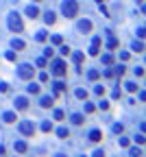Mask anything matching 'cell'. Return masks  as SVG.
I'll return each instance as SVG.
<instances>
[{
	"label": "cell",
	"instance_id": "obj_40",
	"mask_svg": "<svg viewBox=\"0 0 146 157\" xmlns=\"http://www.w3.org/2000/svg\"><path fill=\"white\" fill-rule=\"evenodd\" d=\"M39 81L46 83V81H48V72H42V74H39Z\"/></svg>",
	"mask_w": 146,
	"mask_h": 157
},
{
	"label": "cell",
	"instance_id": "obj_17",
	"mask_svg": "<svg viewBox=\"0 0 146 157\" xmlns=\"http://www.w3.org/2000/svg\"><path fill=\"white\" fill-rule=\"evenodd\" d=\"M79 29H81V31H85V33H87V31H92V22H89V20H81V22H79Z\"/></svg>",
	"mask_w": 146,
	"mask_h": 157
},
{
	"label": "cell",
	"instance_id": "obj_16",
	"mask_svg": "<svg viewBox=\"0 0 146 157\" xmlns=\"http://www.w3.org/2000/svg\"><path fill=\"white\" fill-rule=\"evenodd\" d=\"M74 96H76L79 100H87V96H89V94H87V89H83V87H79V89L74 92Z\"/></svg>",
	"mask_w": 146,
	"mask_h": 157
},
{
	"label": "cell",
	"instance_id": "obj_20",
	"mask_svg": "<svg viewBox=\"0 0 146 157\" xmlns=\"http://www.w3.org/2000/svg\"><path fill=\"white\" fill-rule=\"evenodd\" d=\"M124 72H126L124 66H118V68H113V77H120V79H122V77H124Z\"/></svg>",
	"mask_w": 146,
	"mask_h": 157
},
{
	"label": "cell",
	"instance_id": "obj_12",
	"mask_svg": "<svg viewBox=\"0 0 146 157\" xmlns=\"http://www.w3.org/2000/svg\"><path fill=\"white\" fill-rule=\"evenodd\" d=\"M39 105H42L44 109H50V107L54 105V100H52L50 96H42V100H39Z\"/></svg>",
	"mask_w": 146,
	"mask_h": 157
},
{
	"label": "cell",
	"instance_id": "obj_9",
	"mask_svg": "<svg viewBox=\"0 0 146 157\" xmlns=\"http://www.w3.org/2000/svg\"><path fill=\"white\" fill-rule=\"evenodd\" d=\"M2 120L7 124H13V122H17V116H15V111H5L2 114Z\"/></svg>",
	"mask_w": 146,
	"mask_h": 157
},
{
	"label": "cell",
	"instance_id": "obj_15",
	"mask_svg": "<svg viewBox=\"0 0 146 157\" xmlns=\"http://www.w3.org/2000/svg\"><path fill=\"white\" fill-rule=\"evenodd\" d=\"M13 149H15L17 153H26V151H29V146H26V142H24V140H20V142H15Z\"/></svg>",
	"mask_w": 146,
	"mask_h": 157
},
{
	"label": "cell",
	"instance_id": "obj_39",
	"mask_svg": "<svg viewBox=\"0 0 146 157\" xmlns=\"http://www.w3.org/2000/svg\"><path fill=\"white\" fill-rule=\"evenodd\" d=\"M133 72H135V77H144V68H135Z\"/></svg>",
	"mask_w": 146,
	"mask_h": 157
},
{
	"label": "cell",
	"instance_id": "obj_48",
	"mask_svg": "<svg viewBox=\"0 0 146 157\" xmlns=\"http://www.w3.org/2000/svg\"><path fill=\"white\" fill-rule=\"evenodd\" d=\"M7 151H5V146H0V155H5Z\"/></svg>",
	"mask_w": 146,
	"mask_h": 157
},
{
	"label": "cell",
	"instance_id": "obj_45",
	"mask_svg": "<svg viewBox=\"0 0 146 157\" xmlns=\"http://www.w3.org/2000/svg\"><path fill=\"white\" fill-rule=\"evenodd\" d=\"M96 94H98V96H103V94H105V87H100V85H98V87H96Z\"/></svg>",
	"mask_w": 146,
	"mask_h": 157
},
{
	"label": "cell",
	"instance_id": "obj_2",
	"mask_svg": "<svg viewBox=\"0 0 146 157\" xmlns=\"http://www.w3.org/2000/svg\"><path fill=\"white\" fill-rule=\"evenodd\" d=\"M9 29H11L13 33H22V31H24L22 17L17 15V13H11V15H9Z\"/></svg>",
	"mask_w": 146,
	"mask_h": 157
},
{
	"label": "cell",
	"instance_id": "obj_3",
	"mask_svg": "<svg viewBox=\"0 0 146 157\" xmlns=\"http://www.w3.org/2000/svg\"><path fill=\"white\" fill-rule=\"evenodd\" d=\"M52 74L54 77H66L68 74V66H66V61H63V59L52 61Z\"/></svg>",
	"mask_w": 146,
	"mask_h": 157
},
{
	"label": "cell",
	"instance_id": "obj_33",
	"mask_svg": "<svg viewBox=\"0 0 146 157\" xmlns=\"http://www.w3.org/2000/svg\"><path fill=\"white\" fill-rule=\"evenodd\" d=\"M52 44L61 46V44H63V37H61V35H52Z\"/></svg>",
	"mask_w": 146,
	"mask_h": 157
},
{
	"label": "cell",
	"instance_id": "obj_14",
	"mask_svg": "<svg viewBox=\"0 0 146 157\" xmlns=\"http://www.w3.org/2000/svg\"><path fill=\"white\" fill-rule=\"evenodd\" d=\"M72 124H76V127H81V124H83L85 122V116H81V114H72Z\"/></svg>",
	"mask_w": 146,
	"mask_h": 157
},
{
	"label": "cell",
	"instance_id": "obj_34",
	"mask_svg": "<svg viewBox=\"0 0 146 157\" xmlns=\"http://www.w3.org/2000/svg\"><path fill=\"white\" fill-rule=\"evenodd\" d=\"M122 131H124V124H113V133H120L122 135Z\"/></svg>",
	"mask_w": 146,
	"mask_h": 157
},
{
	"label": "cell",
	"instance_id": "obj_23",
	"mask_svg": "<svg viewBox=\"0 0 146 157\" xmlns=\"http://www.w3.org/2000/svg\"><path fill=\"white\" fill-rule=\"evenodd\" d=\"M35 39H37V42H46L48 39V33L46 31H39L37 35H35Z\"/></svg>",
	"mask_w": 146,
	"mask_h": 157
},
{
	"label": "cell",
	"instance_id": "obj_31",
	"mask_svg": "<svg viewBox=\"0 0 146 157\" xmlns=\"http://www.w3.org/2000/svg\"><path fill=\"white\" fill-rule=\"evenodd\" d=\"M129 155H131V157H142V151L138 149V146H135V149H131V151H129Z\"/></svg>",
	"mask_w": 146,
	"mask_h": 157
},
{
	"label": "cell",
	"instance_id": "obj_27",
	"mask_svg": "<svg viewBox=\"0 0 146 157\" xmlns=\"http://www.w3.org/2000/svg\"><path fill=\"white\" fill-rule=\"evenodd\" d=\"M57 135H59V137H70V131H68L66 127H61L59 131H57Z\"/></svg>",
	"mask_w": 146,
	"mask_h": 157
},
{
	"label": "cell",
	"instance_id": "obj_50",
	"mask_svg": "<svg viewBox=\"0 0 146 157\" xmlns=\"http://www.w3.org/2000/svg\"><path fill=\"white\" fill-rule=\"evenodd\" d=\"M138 2H142V0H138Z\"/></svg>",
	"mask_w": 146,
	"mask_h": 157
},
{
	"label": "cell",
	"instance_id": "obj_6",
	"mask_svg": "<svg viewBox=\"0 0 146 157\" xmlns=\"http://www.w3.org/2000/svg\"><path fill=\"white\" fill-rule=\"evenodd\" d=\"M100 44H103V37H94L92 48H89V55H92V57H96V55L100 52Z\"/></svg>",
	"mask_w": 146,
	"mask_h": 157
},
{
	"label": "cell",
	"instance_id": "obj_29",
	"mask_svg": "<svg viewBox=\"0 0 146 157\" xmlns=\"http://www.w3.org/2000/svg\"><path fill=\"white\" fill-rule=\"evenodd\" d=\"M52 116H54V120H63V118H66V114H63L61 109H54V114H52Z\"/></svg>",
	"mask_w": 146,
	"mask_h": 157
},
{
	"label": "cell",
	"instance_id": "obj_30",
	"mask_svg": "<svg viewBox=\"0 0 146 157\" xmlns=\"http://www.w3.org/2000/svg\"><path fill=\"white\" fill-rule=\"evenodd\" d=\"M42 131H44V133H50V131H52V122H44V124H42Z\"/></svg>",
	"mask_w": 146,
	"mask_h": 157
},
{
	"label": "cell",
	"instance_id": "obj_26",
	"mask_svg": "<svg viewBox=\"0 0 146 157\" xmlns=\"http://www.w3.org/2000/svg\"><path fill=\"white\" fill-rule=\"evenodd\" d=\"M35 66H37V68H46V66H48V61H46V57H39L37 61H35Z\"/></svg>",
	"mask_w": 146,
	"mask_h": 157
},
{
	"label": "cell",
	"instance_id": "obj_42",
	"mask_svg": "<svg viewBox=\"0 0 146 157\" xmlns=\"http://www.w3.org/2000/svg\"><path fill=\"white\" fill-rule=\"evenodd\" d=\"M118 142H120V146H129V140H126V137H120Z\"/></svg>",
	"mask_w": 146,
	"mask_h": 157
},
{
	"label": "cell",
	"instance_id": "obj_49",
	"mask_svg": "<svg viewBox=\"0 0 146 157\" xmlns=\"http://www.w3.org/2000/svg\"><path fill=\"white\" fill-rule=\"evenodd\" d=\"M35 2H42V0H35Z\"/></svg>",
	"mask_w": 146,
	"mask_h": 157
},
{
	"label": "cell",
	"instance_id": "obj_19",
	"mask_svg": "<svg viewBox=\"0 0 146 157\" xmlns=\"http://www.w3.org/2000/svg\"><path fill=\"white\" fill-rule=\"evenodd\" d=\"M11 46H13V50H24V42L22 39H11Z\"/></svg>",
	"mask_w": 146,
	"mask_h": 157
},
{
	"label": "cell",
	"instance_id": "obj_21",
	"mask_svg": "<svg viewBox=\"0 0 146 157\" xmlns=\"http://www.w3.org/2000/svg\"><path fill=\"white\" fill-rule=\"evenodd\" d=\"M98 77H100L98 70H89V72H87V79H89V81H98Z\"/></svg>",
	"mask_w": 146,
	"mask_h": 157
},
{
	"label": "cell",
	"instance_id": "obj_44",
	"mask_svg": "<svg viewBox=\"0 0 146 157\" xmlns=\"http://www.w3.org/2000/svg\"><path fill=\"white\" fill-rule=\"evenodd\" d=\"M52 52H54L52 48H46V50H44V55H46V59H48V57H52Z\"/></svg>",
	"mask_w": 146,
	"mask_h": 157
},
{
	"label": "cell",
	"instance_id": "obj_5",
	"mask_svg": "<svg viewBox=\"0 0 146 157\" xmlns=\"http://www.w3.org/2000/svg\"><path fill=\"white\" fill-rule=\"evenodd\" d=\"M35 131H37V129H35V124L31 122V120H26V122H20V133H22V135L33 137V135H35Z\"/></svg>",
	"mask_w": 146,
	"mask_h": 157
},
{
	"label": "cell",
	"instance_id": "obj_22",
	"mask_svg": "<svg viewBox=\"0 0 146 157\" xmlns=\"http://www.w3.org/2000/svg\"><path fill=\"white\" fill-rule=\"evenodd\" d=\"M133 52H140L142 55L144 52V44L142 42H133Z\"/></svg>",
	"mask_w": 146,
	"mask_h": 157
},
{
	"label": "cell",
	"instance_id": "obj_46",
	"mask_svg": "<svg viewBox=\"0 0 146 157\" xmlns=\"http://www.w3.org/2000/svg\"><path fill=\"white\" fill-rule=\"evenodd\" d=\"M111 96H113V98H116V100H118V98H120V96H122V94H120V89H113V94H111Z\"/></svg>",
	"mask_w": 146,
	"mask_h": 157
},
{
	"label": "cell",
	"instance_id": "obj_36",
	"mask_svg": "<svg viewBox=\"0 0 146 157\" xmlns=\"http://www.w3.org/2000/svg\"><path fill=\"white\" fill-rule=\"evenodd\" d=\"M72 50L68 48V46H61V55H63V57H68V55H70Z\"/></svg>",
	"mask_w": 146,
	"mask_h": 157
},
{
	"label": "cell",
	"instance_id": "obj_32",
	"mask_svg": "<svg viewBox=\"0 0 146 157\" xmlns=\"http://www.w3.org/2000/svg\"><path fill=\"white\" fill-rule=\"evenodd\" d=\"M126 89H129L131 92V94H135V92H138V85H135V83H126V85H124Z\"/></svg>",
	"mask_w": 146,
	"mask_h": 157
},
{
	"label": "cell",
	"instance_id": "obj_28",
	"mask_svg": "<svg viewBox=\"0 0 146 157\" xmlns=\"http://www.w3.org/2000/svg\"><path fill=\"white\" fill-rule=\"evenodd\" d=\"M54 89H57L59 94H61V92L66 89V83H63V81H57V83H54Z\"/></svg>",
	"mask_w": 146,
	"mask_h": 157
},
{
	"label": "cell",
	"instance_id": "obj_43",
	"mask_svg": "<svg viewBox=\"0 0 146 157\" xmlns=\"http://www.w3.org/2000/svg\"><path fill=\"white\" fill-rule=\"evenodd\" d=\"M135 142H138V144H144V133H140L138 137H135Z\"/></svg>",
	"mask_w": 146,
	"mask_h": 157
},
{
	"label": "cell",
	"instance_id": "obj_41",
	"mask_svg": "<svg viewBox=\"0 0 146 157\" xmlns=\"http://www.w3.org/2000/svg\"><path fill=\"white\" fill-rule=\"evenodd\" d=\"M103 74H105L107 79H111V77H113V70H103Z\"/></svg>",
	"mask_w": 146,
	"mask_h": 157
},
{
	"label": "cell",
	"instance_id": "obj_25",
	"mask_svg": "<svg viewBox=\"0 0 146 157\" xmlns=\"http://www.w3.org/2000/svg\"><path fill=\"white\" fill-rule=\"evenodd\" d=\"M107 46H109V50H116V48H118V39H116V37H109Z\"/></svg>",
	"mask_w": 146,
	"mask_h": 157
},
{
	"label": "cell",
	"instance_id": "obj_18",
	"mask_svg": "<svg viewBox=\"0 0 146 157\" xmlns=\"http://www.w3.org/2000/svg\"><path fill=\"white\" fill-rule=\"evenodd\" d=\"M26 92H29V94H39V85L37 83H29V85H26Z\"/></svg>",
	"mask_w": 146,
	"mask_h": 157
},
{
	"label": "cell",
	"instance_id": "obj_13",
	"mask_svg": "<svg viewBox=\"0 0 146 157\" xmlns=\"http://www.w3.org/2000/svg\"><path fill=\"white\" fill-rule=\"evenodd\" d=\"M85 61V55L83 52H74V63H76V72H81V63Z\"/></svg>",
	"mask_w": 146,
	"mask_h": 157
},
{
	"label": "cell",
	"instance_id": "obj_8",
	"mask_svg": "<svg viewBox=\"0 0 146 157\" xmlns=\"http://www.w3.org/2000/svg\"><path fill=\"white\" fill-rule=\"evenodd\" d=\"M26 107H29V98H26V96H17L15 98V109L22 111V109H26Z\"/></svg>",
	"mask_w": 146,
	"mask_h": 157
},
{
	"label": "cell",
	"instance_id": "obj_37",
	"mask_svg": "<svg viewBox=\"0 0 146 157\" xmlns=\"http://www.w3.org/2000/svg\"><path fill=\"white\" fill-rule=\"evenodd\" d=\"M94 111V105L92 103H85V114H92Z\"/></svg>",
	"mask_w": 146,
	"mask_h": 157
},
{
	"label": "cell",
	"instance_id": "obj_24",
	"mask_svg": "<svg viewBox=\"0 0 146 157\" xmlns=\"http://www.w3.org/2000/svg\"><path fill=\"white\" fill-rule=\"evenodd\" d=\"M103 63H105V66H111V63H113V55H103Z\"/></svg>",
	"mask_w": 146,
	"mask_h": 157
},
{
	"label": "cell",
	"instance_id": "obj_38",
	"mask_svg": "<svg viewBox=\"0 0 146 157\" xmlns=\"http://www.w3.org/2000/svg\"><path fill=\"white\" fill-rule=\"evenodd\" d=\"M0 92H2V94H7V92H9V85H7V83H0Z\"/></svg>",
	"mask_w": 146,
	"mask_h": 157
},
{
	"label": "cell",
	"instance_id": "obj_47",
	"mask_svg": "<svg viewBox=\"0 0 146 157\" xmlns=\"http://www.w3.org/2000/svg\"><path fill=\"white\" fill-rule=\"evenodd\" d=\"M98 107H100V109H109V103H107V100H103V103H100Z\"/></svg>",
	"mask_w": 146,
	"mask_h": 157
},
{
	"label": "cell",
	"instance_id": "obj_1",
	"mask_svg": "<svg viewBox=\"0 0 146 157\" xmlns=\"http://www.w3.org/2000/svg\"><path fill=\"white\" fill-rule=\"evenodd\" d=\"M61 13L66 17H76L79 15V2L76 0H63L61 2Z\"/></svg>",
	"mask_w": 146,
	"mask_h": 157
},
{
	"label": "cell",
	"instance_id": "obj_10",
	"mask_svg": "<svg viewBox=\"0 0 146 157\" xmlns=\"http://www.w3.org/2000/svg\"><path fill=\"white\" fill-rule=\"evenodd\" d=\"M26 15L35 20V17H39V9L35 7V5H29V7H26Z\"/></svg>",
	"mask_w": 146,
	"mask_h": 157
},
{
	"label": "cell",
	"instance_id": "obj_7",
	"mask_svg": "<svg viewBox=\"0 0 146 157\" xmlns=\"http://www.w3.org/2000/svg\"><path fill=\"white\" fill-rule=\"evenodd\" d=\"M103 140V131H100V129H92V131H89V142H100Z\"/></svg>",
	"mask_w": 146,
	"mask_h": 157
},
{
	"label": "cell",
	"instance_id": "obj_35",
	"mask_svg": "<svg viewBox=\"0 0 146 157\" xmlns=\"http://www.w3.org/2000/svg\"><path fill=\"white\" fill-rule=\"evenodd\" d=\"M5 57H7V61H15V59H17V55H15V52H7Z\"/></svg>",
	"mask_w": 146,
	"mask_h": 157
},
{
	"label": "cell",
	"instance_id": "obj_11",
	"mask_svg": "<svg viewBox=\"0 0 146 157\" xmlns=\"http://www.w3.org/2000/svg\"><path fill=\"white\" fill-rule=\"evenodd\" d=\"M44 22H46V24H54V22H57L54 11H46V13H44Z\"/></svg>",
	"mask_w": 146,
	"mask_h": 157
},
{
	"label": "cell",
	"instance_id": "obj_4",
	"mask_svg": "<svg viewBox=\"0 0 146 157\" xmlns=\"http://www.w3.org/2000/svg\"><path fill=\"white\" fill-rule=\"evenodd\" d=\"M17 74H20V79H24V81H31L33 74H35V70H33L31 63H22L20 70H17Z\"/></svg>",
	"mask_w": 146,
	"mask_h": 157
}]
</instances>
